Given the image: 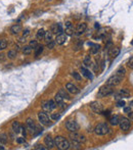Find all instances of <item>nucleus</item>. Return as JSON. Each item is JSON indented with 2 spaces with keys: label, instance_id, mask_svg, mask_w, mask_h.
Returning <instances> with one entry per match:
<instances>
[{
  "label": "nucleus",
  "instance_id": "aec40b11",
  "mask_svg": "<svg viewBox=\"0 0 133 150\" xmlns=\"http://www.w3.org/2000/svg\"><path fill=\"white\" fill-rule=\"evenodd\" d=\"M21 127H22V126H21V124H20L18 121H14V122L12 123V130H13L14 133H16V134L20 133V132H21Z\"/></svg>",
  "mask_w": 133,
  "mask_h": 150
},
{
  "label": "nucleus",
  "instance_id": "a878e982",
  "mask_svg": "<svg viewBox=\"0 0 133 150\" xmlns=\"http://www.w3.org/2000/svg\"><path fill=\"white\" fill-rule=\"evenodd\" d=\"M35 49H36V51H35V56H36V57H39V56L42 54V52H43V50H44V47L42 46V45H38Z\"/></svg>",
  "mask_w": 133,
  "mask_h": 150
},
{
  "label": "nucleus",
  "instance_id": "423d86ee",
  "mask_svg": "<svg viewBox=\"0 0 133 150\" xmlns=\"http://www.w3.org/2000/svg\"><path fill=\"white\" fill-rule=\"evenodd\" d=\"M130 125H131L130 119L127 117H121L119 121V126L122 131H128L130 128Z\"/></svg>",
  "mask_w": 133,
  "mask_h": 150
},
{
  "label": "nucleus",
  "instance_id": "cd10ccee",
  "mask_svg": "<svg viewBox=\"0 0 133 150\" xmlns=\"http://www.w3.org/2000/svg\"><path fill=\"white\" fill-rule=\"evenodd\" d=\"M32 49H33V48L30 46V45L24 46L23 47V53H24L25 55H29V54L32 53Z\"/></svg>",
  "mask_w": 133,
  "mask_h": 150
},
{
  "label": "nucleus",
  "instance_id": "79ce46f5",
  "mask_svg": "<svg viewBox=\"0 0 133 150\" xmlns=\"http://www.w3.org/2000/svg\"><path fill=\"white\" fill-rule=\"evenodd\" d=\"M35 149L37 150H39V149H42V150H45V149H47L46 147H44L43 145H41V144H37L36 146H35Z\"/></svg>",
  "mask_w": 133,
  "mask_h": 150
},
{
  "label": "nucleus",
  "instance_id": "4be33fe9",
  "mask_svg": "<svg viewBox=\"0 0 133 150\" xmlns=\"http://www.w3.org/2000/svg\"><path fill=\"white\" fill-rule=\"evenodd\" d=\"M119 121H120V116H114L109 118V124L112 126H117V125H119Z\"/></svg>",
  "mask_w": 133,
  "mask_h": 150
},
{
  "label": "nucleus",
  "instance_id": "ea45409f",
  "mask_svg": "<svg viewBox=\"0 0 133 150\" xmlns=\"http://www.w3.org/2000/svg\"><path fill=\"white\" fill-rule=\"evenodd\" d=\"M30 46L32 47V48H36L38 46V42H37L36 40H32V41H30V44H29Z\"/></svg>",
  "mask_w": 133,
  "mask_h": 150
},
{
  "label": "nucleus",
  "instance_id": "473e14b6",
  "mask_svg": "<svg viewBox=\"0 0 133 150\" xmlns=\"http://www.w3.org/2000/svg\"><path fill=\"white\" fill-rule=\"evenodd\" d=\"M80 144L81 143H79L78 141H75V140H71V142H70V146H73L75 149H79L80 148Z\"/></svg>",
  "mask_w": 133,
  "mask_h": 150
},
{
  "label": "nucleus",
  "instance_id": "4c0bfd02",
  "mask_svg": "<svg viewBox=\"0 0 133 150\" xmlns=\"http://www.w3.org/2000/svg\"><path fill=\"white\" fill-rule=\"evenodd\" d=\"M29 35H30V30H28V29H27V30H25L24 33H23V37L21 38V41H25L24 39H26Z\"/></svg>",
  "mask_w": 133,
  "mask_h": 150
},
{
  "label": "nucleus",
  "instance_id": "1a4fd4ad",
  "mask_svg": "<svg viewBox=\"0 0 133 150\" xmlns=\"http://www.w3.org/2000/svg\"><path fill=\"white\" fill-rule=\"evenodd\" d=\"M90 107H91V109H92L94 112H96V113H101V112L103 111V106L101 105V103H99V102H97V101L91 102V103H90Z\"/></svg>",
  "mask_w": 133,
  "mask_h": 150
},
{
  "label": "nucleus",
  "instance_id": "7c9ffc66",
  "mask_svg": "<svg viewBox=\"0 0 133 150\" xmlns=\"http://www.w3.org/2000/svg\"><path fill=\"white\" fill-rule=\"evenodd\" d=\"M16 53H18L16 50H9L8 53H7V57L9 58V59H13V58H15V56H16Z\"/></svg>",
  "mask_w": 133,
  "mask_h": 150
},
{
  "label": "nucleus",
  "instance_id": "a211bd4d",
  "mask_svg": "<svg viewBox=\"0 0 133 150\" xmlns=\"http://www.w3.org/2000/svg\"><path fill=\"white\" fill-rule=\"evenodd\" d=\"M80 70H81L82 75L84 76L85 78H87V79H89V80H92V79H93V76H92V74H91V73H90L88 69H86V68L82 67V68L80 69Z\"/></svg>",
  "mask_w": 133,
  "mask_h": 150
},
{
  "label": "nucleus",
  "instance_id": "c756f323",
  "mask_svg": "<svg viewBox=\"0 0 133 150\" xmlns=\"http://www.w3.org/2000/svg\"><path fill=\"white\" fill-rule=\"evenodd\" d=\"M59 94L61 95V97L63 98V99H70V96H69V94L68 92L65 90V89H60V91H59Z\"/></svg>",
  "mask_w": 133,
  "mask_h": 150
},
{
  "label": "nucleus",
  "instance_id": "ddd939ff",
  "mask_svg": "<svg viewBox=\"0 0 133 150\" xmlns=\"http://www.w3.org/2000/svg\"><path fill=\"white\" fill-rule=\"evenodd\" d=\"M66 41H67V34H61L57 35V37L55 38V43L56 44H59V45H62L63 43H66Z\"/></svg>",
  "mask_w": 133,
  "mask_h": 150
},
{
  "label": "nucleus",
  "instance_id": "6ab92c4d",
  "mask_svg": "<svg viewBox=\"0 0 133 150\" xmlns=\"http://www.w3.org/2000/svg\"><path fill=\"white\" fill-rule=\"evenodd\" d=\"M86 29H87V25L85 23H81L78 25V27H77V34L78 35H81L83 34L85 31H86Z\"/></svg>",
  "mask_w": 133,
  "mask_h": 150
},
{
  "label": "nucleus",
  "instance_id": "b1692460",
  "mask_svg": "<svg viewBox=\"0 0 133 150\" xmlns=\"http://www.w3.org/2000/svg\"><path fill=\"white\" fill-rule=\"evenodd\" d=\"M45 31L43 30V29H40V30H38V32H37L36 34V37L38 40H42V39H44V37H45Z\"/></svg>",
  "mask_w": 133,
  "mask_h": 150
},
{
  "label": "nucleus",
  "instance_id": "2eb2a0df",
  "mask_svg": "<svg viewBox=\"0 0 133 150\" xmlns=\"http://www.w3.org/2000/svg\"><path fill=\"white\" fill-rule=\"evenodd\" d=\"M22 29L23 28H22V26L20 23H15V25H13L11 28H10V32L13 35H18L22 32Z\"/></svg>",
  "mask_w": 133,
  "mask_h": 150
},
{
  "label": "nucleus",
  "instance_id": "37998d69",
  "mask_svg": "<svg viewBox=\"0 0 133 150\" xmlns=\"http://www.w3.org/2000/svg\"><path fill=\"white\" fill-rule=\"evenodd\" d=\"M124 105H125V102H124L123 100H118V101H117V106H118V107H123Z\"/></svg>",
  "mask_w": 133,
  "mask_h": 150
},
{
  "label": "nucleus",
  "instance_id": "393cba45",
  "mask_svg": "<svg viewBox=\"0 0 133 150\" xmlns=\"http://www.w3.org/2000/svg\"><path fill=\"white\" fill-rule=\"evenodd\" d=\"M120 97H124V98H129L130 97V92L127 89H122L121 91L119 92Z\"/></svg>",
  "mask_w": 133,
  "mask_h": 150
},
{
  "label": "nucleus",
  "instance_id": "c9c22d12",
  "mask_svg": "<svg viewBox=\"0 0 133 150\" xmlns=\"http://www.w3.org/2000/svg\"><path fill=\"white\" fill-rule=\"evenodd\" d=\"M72 76H73V78H74L76 81H81V80H82L81 76H80V75H79V73H77V71H73Z\"/></svg>",
  "mask_w": 133,
  "mask_h": 150
},
{
  "label": "nucleus",
  "instance_id": "4468645a",
  "mask_svg": "<svg viewBox=\"0 0 133 150\" xmlns=\"http://www.w3.org/2000/svg\"><path fill=\"white\" fill-rule=\"evenodd\" d=\"M74 33V27L70 21L66 22V34L67 36H71Z\"/></svg>",
  "mask_w": 133,
  "mask_h": 150
},
{
  "label": "nucleus",
  "instance_id": "c85d7f7f",
  "mask_svg": "<svg viewBox=\"0 0 133 150\" xmlns=\"http://www.w3.org/2000/svg\"><path fill=\"white\" fill-rule=\"evenodd\" d=\"M7 141H8V139H7V135L6 134H4V133H1L0 134V143L1 144H6L7 143Z\"/></svg>",
  "mask_w": 133,
  "mask_h": 150
},
{
  "label": "nucleus",
  "instance_id": "412c9836",
  "mask_svg": "<svg viewBox=\"0 0 133 150\" xmlns=\"http://www.w3.org/2000/svg\"><path fill=\"white\" fill-rule=\"evenodd\" d=\"M89 45L92 47V48L90 49L91 54H96V53H98V51L100 50V46H99L98 44H92V43H89Z\"/></svg>",
  "mask_w": 133,
  "mask_h": 150
},
{
  "label": "nucleus",
  "instance_id": "f3484780",
  "mask_svg": "<svg viewBox=\"0 0 133 150\" xmlns=\"http://www.w3.org/2000/svg\"><path fill=\"white\" fill-rule=\"evenodd\" d=\"M44 143H45V145L48 147L49 149H51L54 146V140H53V138H51L50 136H46L44 138Z\"/></svg>",
  "mask_w": 133,
  "mask_h": 150
},
{
  "label": "nucleus",
  "instance_id": "7ed1b4c3",
  "mask_svg": "<svg viewBox=\"0 0 133 150\" xmlns=\"http://www.w3.org/2000/svg\"><path fill=\"white\" fill-rule=\"evenodd\" d=\"M113 93V87L112 86H109V85H105V86H102V87H100V89H99V91L97 93V97H99V98H102V97H105V96H108L109 94H112Z\"/></svg>",
  "mask_w": 133,
  "mask_h": 150
},
{
  "label": "nucleus",
  "instance_id": "a19ab883",
  "mask_svg": "<svg viewBox=\"0 0 133 150\" xmlns=\"http://www.w3.org/2000/svg\"><path fill=\"white\" fill-rule=\"evenodd\" d=\"M128 67L130 68V69H133V56H131V57L129 58V60H128Z\"/></svg>",
  "mask_w": 133,
  "mask_h": 150
},
{
  "label": "nucleus",
  "instance_id": "f03ea898",
  "mask_svg": "<svg viewBox=\"0 0 133 150\" xmlns=\"http://www.w3.org/2000/svg\"><path fill=\"white\" fill-rule=\"evenodd\" d=\"M94 132H95V134H96L97 136H103V135H106V134L109 133V129L107 124L101 123V124H98L96 127H95Z\"/></svg>",
  "mask_w": 133,
  "mask_h": 150
},
{
  "label": "nucleus",
  "instance_id": "0eeeda50",
  "mask_svg": "<svg viewBox=\"0 0 133 150\" xmlns=\"http://www.w3.org/2000/svg\"><path fill=\"white\" fill-rule=\"evenodd\" d=\"M38 119L39 122L44 125V126H49L51 123H50V118L48 117V116L45 113V112H39L38 113Z\"/></svg>",
  "mask_w": 133,
  "mask_h": 150
},
{
  "label": "nucleus",
  "instance_id": "864d4df0",
  "mask_svg": "<svg viewBox=\"0 0 133 150\" xmlns=\"http://www.w3.org/2000/svg\"><path fill=\"white\" fill-rule=\"evenodd\" d=\"M131 44H132V45H133V40H132V41H131Z\"/></svg>",
  "mask_w": 133,
  "mask_h": 150
},
{
  "label": "nucleus",
  "instance_id": "49530a36",
  "mask_svg": "<svg viewBox=\"0 0 133 150\" xmlns=\"http://www.w3.org/2000/svg\"><path fill=\"white\" fill-rule=\"evenodd\" d=\"M21 132L23 133V136H24L25 138H26V136H27V131H26V128H25V127H21Z\"/></svg>",
  "mask_w": 133,
  "mask_h": 150
},
{
  "label": "nucleus",
  "instance_id": "39448f33",
  "mask_svg": "<svg viewBox=\"0 0 133 150\" xmlns=\"http://www.w3.org/2000/svg\"><path fill=\"white\" fill-rule=\"evenodd\" d=\"M122 80H123V78H121L120 76H118L117 74H115L114 76H112L111 78H109V80L107 81V85H109L112 87H115V86L119 85Z\"/></svg>",
  "mask_w": 133,
  "mask_h": 150
},
{
  "label": "nucleus",
  "instance_id": "8fccbe9b",
  "mask_svg": "<svg viewBox=\"0 0 133 150\" xmlns=\"http://www.w3.org/2000/svg\"><path fill=\"white\" fill-rule=\"evenodd\" d=\"M3 59H4V54L1 53V54H0V60H3Z\"/></svg>",
  "mask_w": 133,
  "mask_h": 150
},
{
  "label": "nucleus",
  "instance_id": "e433bc0d",
  "mask_svg": "<svg viewBox=\"0 0 133 150\" xmlns=\"http://www.w3.org/2000/svg\"><path fill=\"white\" fill-rule=\"evenodd\" d=\"M7 46V42L5 41V40H0V50H3V49H5Z\"/></svg>",
  "mask_w": 133,
  "mask_h": 150
},
{
  "label": "nucleus",
  "instance_id": "2f4dec72",
  "mask_svg": "<svg viewBox=\"0 0 133 150\" xmlns=\"http://www.w3.org/2000/svg\"><path fill=\"white\" fill-rule=\"evenodd\" d=\"M125 73H126V70H125V69H124L123 67H121L120 69H118V70L116 71V74H117L118 76H120L121 78H124V77H125Z\"/></svg>",
  "mask_w": 133,
  "mask_h": 150
},
{
  "label": "nucleus",
  "instance_id": "c03bdc74",
  "mask_svg": "<svg viewBox=\"0 0 133 150\" xmlns=\"http://www.w3.org/2000/svg\"><path fill=\"white\" fill-rule=\"evenodd\" d=\"M54 44H55V43H54L53 41H50V42L47 43V47H48L49 49H52V48L54 47Z\"/></svg>",
  "mask_w": 133,
  "mask_h": 150
},
{
  "label": "nucleus",
  "instance_id": "3c124183",
  "mask_svg": "<svg viewBox=\"0 0 133 150\" xmlns=\"http://www.w3.org/2000/svg\"><path fill=\"white\" fill-rule=\"evenodd\" d=\"M4 149V147H3V146H1V145H0V150H3Z\"/></svg>",
  "mask_w": 133,
  "mask_h": 150
},
{
  "label": "nucleus",
  "instance_id": "a18cd8bd",
  "mask_svg": "<svg viewBox=\"0 0 133 150\" xmlns=\"http://www.w3.org/2000/svg\"><path fill=\"white\" fill-rule=\"evenodd\" d=\"M16 143H19V144L25 143V138L24 137H22V138H16Z\"/></svg>",
  "mask_w": 133,
  "mask_h": 150
},
{
  "label": "nucleus",
  "instance_id": "6e6552de",
  "mask_svg": "<svg viewBox=\"0 0 133 150\" xmlns=\"http://www.w3.org/2000/svg\"><path fill=\"white\" fill-rule=\"evenodd\" d=\"M66 128L70 131V132H77L79 130V125L76 121H68L66 123Z\"/></svg>",
  "mask_w": 133,
  "mask_h": 150
},
{
  "label": "nucleus",
  "instance_id": "9b49d317",
  "mask_svg": "<svg viewBox=\"0 0 133 150\" xmlns=\"http://www.w3.org/2000/svg\"><path fill=\"white\" fill-rule=\"evenodd\" d=\"M50 32L52 34H61V33H62V29H61V23H53V25H51Z\"/></svg>",
  "mask_w": 133,
  "mask_h": 150
},
{
  "label": "nucleus",
  "instance_id": "f8f14e48",
  "mask_svg": "<svg viewBox=\"0 0 133 150\" xmlns=\"http://www.w3.org/2000/svg\"><path fill=\"white\" fill-rule=\"evenodd\" d=\"M66 89H67L68 92L72 93V94H77V93L79 92V89H78L77 86H75L73 83H68V84L66 85Z\"/></svg>",
  "mask_w": 133,
  "mask_h": 150
},
{
  "label": "nucleus",
  "instance_id": "5701e85b",
  "mask_svg": "<svg viewBox=\"0 0 133 150\" xmlns=\"http://www.w3.org/2000/svg\"><path fill=\"white\" fill-rule=\"evenodd\" d=\"M119 53H120V49L117 48V47L116 48H112V50L109 51V54L112 57H117L119 55Z\"/></svg>",
  "mask_w": 133,
  "mask_h": 150
},
{
  "label": "nucleus",
  "instance_id": "20e7f679",
  "mask_svg": "<svg viewBox=\"0 0 133 150\" xmlns=\"http://www.w3.org/2000/svg\"><path fill=\"white\" fill-rule=\"evenodd\" d=\"M42 108H43L44 111L50 112L54 108H56V102L54 100H47V101H45L44 103L42 104Z\"/></svg>",
  "mask_w": 133,
  "mask_h": 150
},
{
  "label": "nucleus",
  "instance_id": "f257e3e1",
  "mask_svg": "<svg viewBox=\"0 0 133 150\" xmlns=\"http://www.w3.org/2000/svg\"><path fill=\"white\" fill-rule=\"evenodd\" d=\"M54 145L61 150H66L70 148V142L66 138L61 137V136H57L54 139Z\"/></svg>",
  "mask_w": 133,
  "mask_h": 150
},
{
  "label": "nucleus",
  "instance_id": "bb28decb",
  "mask_svg": "<svg viewBox=\"0 0 133 150\" xmlns=\"http://www.w3.org/2000/svg\"><path fill=\"white\" fill-rule=\"evenodd\" d=\"M83 63L85 64L86 68L91 67V57H90V55H86V56H85L84 60H83Z\"/></svg>",
  "mask_w": 133,
  "mask_h": 150
},
{
  "label": "nucleus",
  "instance_id": "09e8293b",
  "mask_svg": "<svg viewBox=\"0 0 133 150\" xmlns=\"http://www.w3.org/2000/svg\"><path fill=\"white\" fill-rule=\"evenodd\" d=\"M128 116H129V119H131V121L133 122V111L128 112Z\"/></svg>",
  "mask_w": 133,
  "mask_h": 150
},
{
  "label": "nucleus",
  "instance_id": "603ef678",
  "mask_svg": "<svg viewBox=\"0 0 133 150\" xmlns=\"http://www.w3.org/2000/svg\"><path fill=\"white\" fill-rule=\"evenodd\" d=\"M130 105H133V101L131 102V103H130Z\"/></svg>",
  "mask_w": 133,
  "mask_h": 150
},
{
  "label": "nucleus",
  "instance_id": "58836bf2",
  "mask_svg": "<svg viewBox=\"0 0 133 150\" xmlns=\"http://www.w3.org/2000/svg\"><path fill=\"white\" fill-rule=\"evenodd\" d=\"M51 119H53V121H57V119H60L61 118V115L60 113H51Z\"/></svg>",
  "mask_w": 133,
  "mask_h": 150
},
{
  "label": "nucleus",
  "instance_id": "dca6fc26",
  "mask_svg": "<svg viewBox=\"0 0 133 150\" xmlns=\"http://www.w3.org/2000/svg\"><path fill=\"white\" fill-rule=\"evenodd\" d=\"M27 127L29 128V130L31 131V133H34V130H35V128H36V125H35V122H34L33 118L29 117V118L27 119Z\"/></svg>",
  "mask_w": 133,
  "mask_h": 150
},
{
  "label": "nucleus",
  "instance_id": "de8ad7c7",
  "mask_svg": "<svg viewBox=\"0 0 133 150\" xmlns=\"http://www.w3.org/2000/svg\"><path fill=\"white\" fill-rule=\"evenodd\" d=\"M130 111H131V105H130L129 107H125V108H124V112L128 113V112H130Z\"/></svg>",
  "mask_w": 133,
  "mask_h": 150
},
{
  "label": "nucleus",
  "instance_id": "72a5a7b5",
  "mask_svg": "<svg viewBox=\"0 0 133 150\" xmlns=\"http://www.w3.org/2000/svg\"><path fill=\"white\" fill-rule=\"evenodd\" d=\"M54 101L56 102V104H62V101H63V98L61 97V95L57 93L56 95H55V97H54Z\"/></svg>",
  "mask_w": 133,
  "mask_h": 150
},
{
  "label": "nucleus",
  "instance_id": "9d476101",
  "mask_svg": "<svg viewBox=\"0 0 133 150\" xmlns=\"http://www.w3.org/2000/svg\"><path fill=\"white\" fill-rule=\"evenodd\" d=\"M70 138L71 140H75V141H78L79 143H84L85 142V137L82 135H79L77 132H72L70 134Z\"/></svg>",
  "mask_w": 133,
  "mask_h": 150
},
{
  "label": "nucleus",
  "instance_id": "f704fd0d",
  "mask_svg": "<svg viewBox=\"0 0 133 150\" xmlns=\"http://www.w3.org/2000/svg\"><path fill=\"white\" fill-rule=\"evenodd\" d=\"M44 39H45V41H46L47 43L50 42V41H52V40H51V39H52V33H51V32H46Z\"/></svg>",
  "mask_w": 133,
  "mask_h": 150
}]
</instances>
